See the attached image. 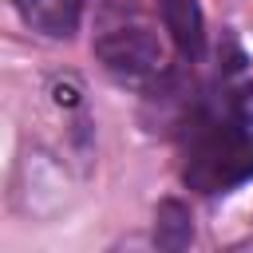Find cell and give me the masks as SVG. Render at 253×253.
I'll return each mask as SVG.
<instances>
[{"label":"cell","instance_id":"4","mask_svg":"<svg viewBox=\"0 0 253 253\" xmlns=\"http://www.w3.org/2000/svg\"><path fill=\"white\" fill-rule=\"evenodd\" d=\"M20 20L43 36H71L79 28V16H83V0H12Z\"/></svg>","mask_w":253,"mask_h":253},{"label":"cell","instance_id":"2","mask_svg":"<svg viewBox=\"0 0 253 253\" xmlns=\"http://www.w3.org/2000/svg\"><path fill=\"white\" fill-rule=\"evenodd\" d=\"M95 55L111 79L130 83V87H146L166 71V51L154 28L142 20H123V24L103 28L95 40Z\"/></svg>","mask_w":253,"mask_h":253},{"label":"cell","instance_id":"1","mask_svg":"<svg viewBox=\"0 0 253 253\" xmlns=\"http://www.w3.org/2000/svg\"><path fill=\"white\" fill-rule=\"evenodd\" d=\"M253 178V134L237 119H206L198 123L186 162H182V182L198 194H225L241 182Z\"/></svg>","mask_w":253,"mask_h":253},{"label":"cell","instance_id":"3","mask_svg":"<svg viewBox=\"0 0 253 253\" xmlns=\"http://www.w3.org/2000/svg\"><path fill=\"white\" fill-rule=\"evenodd\" d=\"M158 16L162 28L170 32L174 47L186 59H198L206 47V24H202V8L194 0H158Z\"/></svg>","mask_w":253,"mask_h":253},{"label":"cell","instance_id":"5","mask_svg":"<svg viewBox=\"0 0 253 253\" xmlns=\"http://www.w3.org/2000/svg\"><path fill=\"white\" fill-rule=\"evenodd\" d=\"M194 237V221H190V210L182 202H162L158 213H154V241L162 249H186Z\"/></svg>","mask_w":253,"mask_h":253}]
</instances>
